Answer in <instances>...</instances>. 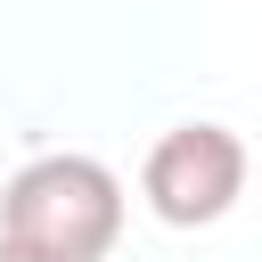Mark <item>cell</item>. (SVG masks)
I'll use <instances>...</instances> for the list:
<instances>
[{
  "mask_svg": "<svg viewBox=\"0 0 262 262\" xmlns=\"http://www.w3.org/2000/svg\"><path fill=\"white\" fill-rule=\"evenodd\" d=\"M0 237L33 246L49 262H106V246L123 237V180L74 147L33 156L0 188Z\"/></svg>",
  "mask_w": 262,
  "mask_h": 262,
  "instance_id": "obj_1",
  "label": "cell"
},
{
  "mask_svg": "<svg viewBox=\"0 0 262 262\" xmlns=\"http://www.w3.org/2000/svg\"><path fill=\"white\" fill-rule=\"evenodd\" d=\"M139 196L164 229H213L246 196V139L229 123H172L139 164Z\"/></svg>",
  "mask_w": 262,
  "mask_h": 262,
  "instance_id": "obj_2",
  "label": "cell"
},
{
  "mask_svg": "<svg viewBox=\"0 0 262 262\" xmlns=\"http://www.w3.org/2000/svg\"><path fill=\"white\" fill-rule=\"evenodd\" d=\"M0 262H49V254H33V246H16V237H0Z\"/></svg>",
  "mask_w": 262,
  "mask_h": 262,
  "instance_id": "obj_3",
  "label": "cell"
}]
</instances>
